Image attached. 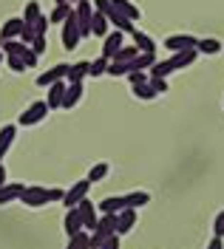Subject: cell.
<instances>
[{
    "label": "cell",
    "mask_w": 224,
    "mask_h": 249,
    "mask_svg": "<svg viewBox=\"0 0 224 249\" xmlns=\"http://www.w3.org/2000/svg\"><path fill=\"white\" fill-rule=\"evenodd\" d=\"M122 46H125V34H122V31H116V29L108 31V34L102 37V54H99V57H105V60L111 62V57H113V54H116Z\"/></svg>",
    "instance_id": "obj_6"
},
{
    "label": "cell",
    "mask_w": 224,
    "mask_h": 249,
    "mask_svg": "<svg viewBox=\"0 0 224 249\" xmlns=\"http://www.w3.org/2000/svg\"><path fill=\"white\" fill-rule=\"evenodd\" d=\"M40 15H43V12H40V3H37V0H29V3H26V9H23V23L34 26V20H37Z\"/></svg>",
    "instance_id": "obj_27"
},
{
    "label": "cell",
    "mask_w": 224,
    "mask_h": 249,
    "mask_svg": "<svg viewBox=\"0 0 224 249\" xmlns=\"http://www.w3.org/2000/svg\"><path fill=\"white\" fill-rule=\"evenodd\" d=\"M20 57H23V62H26V68H34V65H37V62H40V57H37V54H34L32 48H26V51H23V54H20Z\"/></svg>",
    "instance_id": "obj_40"
},
{
    "label": "cell",
    "mask_w": 224,
    "mask_h": 249,
    "mask_svg": "<svg viewBox=\"0 0 224 249\" xmlns=\"http://www.w3.org/2000/svg\"><path fill=\"white\" fill-rule=\"evenodd\" d=\"M80 29H77V17H74V9L68 12V17L63 20V48L65 51H74L80 46Z\"/></svg>",
    "instance_id": "obj_3"
},
{
    "label": "cell",
    "mask_w": 224,
    "mask_h": 249,
    "mask_svg": "<svg viewBox=\"0 0 224 249\" xmlns=\"http://www.w3.org/2000/svg\"><path fill=\"white\" fill-rule=\"evenodd\" d=\"M15 139H17V124H3L0 127V161L9 153V147L15 144Z\"/></svg>",
    "instance_id": "obj_16"
},
{
    "label": "cell",
    "mask_w": 224,
    "mask_h": 249,
    "mask_svg": "<svg viewBox=\"0 0 224 249\" xmlns=\"http://www.w3.org/2000/svg\"><path fill=\"white\" fill-rule=\"evenodd\" d=\"M48 26H51V23H48V17H46V15H40L37 20H34V34H43V37H46Z\"/></svg>",
    "instance_id": "obj_38"
},
{
    "label": "cell",
    "mask_w": 224,
    "mask_h": 249,
    "mask_svg": "<svg viewBox=\"0 0 224 249\" xmlns=\"http://www.w3.org/2000/svg\"><path fill=\"white\" fill-rule=\"evenodd\" d=\"M63 227H65V235H68V238H71V235H77V232L82 230V221H80V213H77V207H71V210L65 213Z\"/></svg>",
    "instance_id": "obj_20"
},
{
    "label": "cell",
    "mask_w": 224,
    "mask_h": 249,
    "mask_svg": "<svg viewBox=\"0 0 224 249\" xmlns=\"http://www.w3.org/2000/svg\"><path fill=\"white\" fill-rule=\"evenodd\" d=\"M6 184V167H3V161H0V187Z\"/></svg>",
    "instance_id": "obj_45"
},
{
    "label": "cell",
    "mask_w": 224,
    "mask_h": 249,
    "mask_svg": "<svg viewBox=\"0 0 224 249\" xmlns=\"http://www.w3.org/2000/svg\"><path fill=\"white\" fill-rule=\"evenodd\" d=\"M153 62H156V54H136V57L131 62H125V65H128V74H133V71H148ZM128 74H125V77H128Z\"/></svg>",
    "instance_id": "obj_19"
},
{
    "label": "cell",
    "mask_w": 224,
    "mask_h": 249,
    "mask_svg": "<svg viewBox=\"0 0 224 249\" xmlns=\"http://www.w3.org/2000/svg\"><path fill=\"white\" fill-rule=\"evenodd\" d=\"M128 82H131V88L133 85H145L148 82V71H133V74H128Z\"/></svg>",
    "instance_id": "obj_39"
},
{
    "label": "cell",
    "mask_w": 224,
    "mask_h": 249,
    "mask_svg": "<svg viewBox=\"0 0 224 249\" xmlns=\"http://www.w3.org/2000/svg\"><path fill=\"white\" fill-rule=\"evenodd\" d=\"M48 116V105H46V99H37V102H32L29 108L20 113V119H17V124L20 127H32V124H40L43 119Z\"/></svg>",
    "instance_id": "obj_1"
},
{
    "label": "cell",
    "mask_w": 224,
    "mask_h": 249,
    "mask_svg": "<svg viewBox=\"0 0 224 249\" xmlns=\"http://www.w3.org/2000/svg\"><path fill=\"white\" fill-rule=\"evenodd\" d=\"M96 210L102 215H116L119 210H125V196H108V198H102L96 204Z\"/></svg>",
    "instance_id": "obj_15"
},
{
    "label": "cell",
    "mask_w": 224,
    "mask_h": 249,
    "mask_svg": "<svg viewBox=\"0 0 224 249\" xmlns=\"http://www.w3.org/2000/svg\"><path fill=\"white\" fill-rule=\"evenodd\" d=\"M77 213H80V221H82V230L85 232H91L96 227V221H99V215H96V207L91 198H82L80 204H77Z\"/></svg>",
    "instance_id": "obj_7"
},
{
    "label": "cell",
    "mask_w": 224,
    "mask_h": 249,
    "mask_svg": "<svg viewBox=\"0 0 224 249\" xmlns=\"http://www.w3.org/2000/svg\"><path fill=\"white\" fill-rule=\"evenodd\" d=\"M213 235H216V238H224V210L213 218Z\"/></svg>",
    "instance_id": "obj_37"
},
{
    "label": "cell",
    "mask_w": 224,
    "mask_h": 249,
    "mask_svg": "<svg viewBox=\"0 0 224 249\" xmlns=\"http://www.w3.org/2000/svg\"><path fill=\"white\" fill-rule=\"evenodd\" d=\"M20 43H26V46H32L34 40V26H29V23H23V31H20V37H17Z\"/></svg>",
    "instance_id": "obj_36"
},
{
    "label": "cell",
    "mask_w": 224,
    "mask_h": 249,
    "mask_svg": "<svg viewBox=\"0 0 224 249\" xmlns=\"http://www.w3.org/2000/svg\"><path fill=\"white\" fill-rule=\"evenodd\" d=\"M196 51H199V57L205 54V57H213V54H219L222 51V43L219 40H213V37H205V40H199L196 43Z\"/></svg>",
    "instance_id": "obj_23"
},
{
    "label": "cell",
    "mask_w": 224,
    "mask_h": 249,
    "mask_svg": "<svg viewBox=\"0 0 224 249\" xmlns=\"http://www.w3.org/2000/svg\"><path fill=\"white\" fill-rule=\"evenodd\" d=\"M148 85H150L156 93H168V82H165V79H150L148 77Z\"/></svg>",
    "instance_id": "obj_41"
},
{
    "label": "cell",
    "mask_w": 224,
    "mask_h": 249,
    "mask_svg": "<svg viewBox=\"0 0 224 249\" xmlns=\"http://www.w3.org/2000/svg\"><path fill=\"white\" fill-rule=\"evenodd\" d=\"M131 37H133V46H136V51H139V54H156V40H153L150 34L133 29V31H131Z\"/></svg>",
    "instance_id": "obj_12"
},
{
    "label": "cell",
    "mask_w": 224,
    "mask_h": 249,
    "mask_svg": "<svg viewBox=\"0 0 224 249\" xmlns=\"http://www.w3.org/2000/svg\"><path fill=\"white\" fill-rule=\"evenodd\" d=\"M63 193L65 190H60V187H51V190H48V204L51 201H63Z\"/></svg>",
    "instance_id": "obj_43"
},
{
    "label": "cell",
    "mask_w": 224,
    "mask_h": 249,
    "mask_svg": "<svg viewBox=\"0 0 224 249\" xmlns=\"http://www.w3.org/2000/svg\"><path fill=\"white\" fill-rule=\"evenodd\" d=\"M205 249H224V241H222V238H216V235H213V238L207 241V247H205Z\"/></svg>",
    "instance_id": "obj_44"
},
{
    "label": "cell",
    "mask_w": 224,
    "mask_h": 249,
    "mask_svg": "<svg viewBox=\"0 0 224 249\" xmlns=\"http://www.w3.org/2000/svg\"><path fill=\"white\" fill-rule=\"evenodd\" d=\"M105 71H108V60H105V57H96L94 62H88V77H91V79L102 77Z\"/></svg>",
    "instance_id": "obj_29"
},
{
    "label": "cell",
    "mask_w": 224,
    "mask_h": 249,
    "mask_svg": "<svg viewBox=\"0 0 224 249\" xmlns=\"http://www.w3.org/2000/svg\"><path fill=\"white\" fill-rule=\"evenodd\" d=\"M99 249H119V235H111V238H105Z\"/></svg>",
    "instance_id": "obj_42"
},
{
    "label": "cell",
    "mask_w": 224,
    "mask_h": 249,
    "mask_svg": "<svg viewBox=\"0 0 224 249\" xmlns=\"http://www.w3.org/2000/svg\"><path fill=\"white\" fill-rule=\"evenodd\" d=\"M108 173H111V164H108V161H96L94 167L88 170V176H85V178H88L91 184H96V181H102Z\"/></svg>",
    "instance_id": "obj_26"
},
{
    "label": "cell",
    "mask_w": 224,
    "mask_h": 249,
    "mask_svg": "<svg viewBox=\"0 0 224 249\" xmlns=\"http://www.w3.org/2000/svg\"><path fill=\"white\" fill-rule=\"evenodd\" d=\"M91 6H94V12H96V15H102V17H111V15H113L111 0H94Z\"/></svg>",
    "instance_id": "obj_34"
},
{
    "label": "cell",
    "mask_w": 224,
    "mask_h": 249,
    "mask_svg": "<svg viewBox=\"0 0 224 249\" xmlns=\"http://www.w3.org/2000/svg\"><path fill=\"white\" fill-rule=\"evenodd\" d=\"M20 31H23V17H12V20L3 23V29H0V40H3V43H6V40H17Z\"/></svg>",
    "instance_id": "obj_17"
},
{
    "label": "cell",
    "mask_w": 224,
    "mask_h": 249,
    "mask_svg": "<svg viewBox=\"0 0 224 249\" xmlns=\"http://www.w3.org/2000/svg\"><path fill=\"white\" fill-rule=\"evenodd\" d=\"M111 31V23H108V17L96 15L94 12V20H91V37H105Z\"/></svg>",
    "instance_id": "obj_25"
},
{
    "label": "cell",
    "mask_w": 224,
    "mask_h": 249,
    "mask_svg": "<svg viewBox=\"0 0 224 249\" xmlns=\"http://www.w3.org/2000/svg\"><path fill=\"white\" fill-rule=\"evenodd\" d=\"M0 62H3V54H0Z\"/></svg>",
    "instance_id": "obj_48"
},
{
    "label": "cell",
    "mask_w": 224,
    "mask_h": 249,
    "mask_svg": "<svg viewBox=\"0 0 224 249\" xmlns=\"http://www.w3.org/2000/svg\"><path fill=\"white\" fill-rule=\"evenodd\" d=\"M65 74H68V65H65V62H60V65H51L48 71H43V74L34 79V82H37L40 88H48V85H54V82L65 79Z\"/></svg>",
    "instance_id": "obj_9"
},
{
    "label": "cell",
    "mask_w": 224,
    "mask_h": 249,
    "mask_svg": "<svg viewBox=\"0 0 224 249\" xmlns=\"http://www.w3.org/2000/svg\"><path fill=\"white\" fill-rule=\"evenodd\" d=\"M20 193H23V184H15V181L9 184V181H6V184L0 187V207H3V204H9V201H17V198H20Z\"/></svg>",
    "instance_id": "obj_22"
},
{
    "label": "cell",
    "mask_w": 224,
    "mask_h": 249,
    "mask_svg": "<svg viewBox=\"0 0 224 249\" xmlns=\"http://www.w3.org/2000/svg\"><path fill=\"white\" fill-rule=\"evenodd\" d=\"M136 54H139V51H136V46H122V48H119V51L111 57V62H131Z\"/></svg>",
    "instance_id": "obj_31"
},
{
    "label": "cell",
    "mask_w": 224,
    "mask_h": 249,
    "mask_svg": "<svg viewBox=\"0 0 224 249\" xmlns=\"http://www.w3.org/2000/svg\"><path fill=\"white\" fill-rule=\"evenodd\" d=\"M17 201H23L26 207H46L48 204V190L46 187H23V193H20V198Z\"/></svg>",
    "instance_id": "obj_5"
},
{
    "label": "cell",
    "mask_w": 224,
    "mask_h": 249,
    "mask_svg": "<svg viewBox=\"0 0 224 249\" xmlns=\"http://www.w3.org/2000/svg\"><path fill=\"white\" fill-rule=\"evenodd\" d=\"M196 37L193 34H170L168 40H165V48L170 51V54H179V51H187V48H196Z\"/></svg>",
    "instance_id": "obj_8"
},
{
    "label": "cell",
    "mask_w": 224,
    "mask_h": 249,
    "mask_svg": "<svg viewBox=\"0 0 224 249\" xmlns=\"http://www.w3.org/2000/svg\"><path fill=\"white\" fill-rule=\"evenodd\" d=\"M57 3H68V0H57Z\"/></svg>",
    "instance_id": "obj_47"
},
{
    "label": "cell",
    "mask_w": 224,
    "mask_h": 249,
    "mask_svg": "<svg viewBox=\"0 0 224 249\" xmlns=\"http://www.w3.org/2000/svg\"><path fill=\"white\" fill-rule=\"evenodd\" d=\"M65 249H91V247H88V232H85V230H80L77 235H71V238H68V247H65Z\"/></svg>",
    "instance_id": "obj_32"
},
{
    "label": "cell",
    "mask_w": 224,
    "mask_h": 249,
    "mask_svg": "<svg viewBox=\"0 0 224 249\" xmlns=\"http://www.w3.org/2000/svg\"><path fill=\"white\" fill-rule=\"evenodd\" d=\"M88 193H91V181H88V178H80L77 184H71V190H65L63 193L65 210H71V207H77L82 198H88Z\"/></svg>",
    "instance_id": "obj_4"
},
{
    "label": "cell",
    "mask_w": 224,
    "mask_h": 249,
    "mask_svg": "<svg viewBox=\"0 0 224 249\" xmlns=\"http://www.w3.org/2000/svg\"><path fill=\"white\" fill-rule=\"evenodd\" d=\"M71 9H74L71 3H57V6H54V12L48 15V23H63L65 17H68V12H71Z\"/></svg>",
    "instance_id": "obj_28"
},
{
    "label": "cell",
    "mask_w": 224,
    "mask_h": 249,
    "mask_svg": "<svg viewBox=\"0 0 224 249\" xmlns=\"http://www.w3.org/2000/svg\"><path fill=\"white\" fill-rule=\"evenodd\" d=\"M68 3H71V6H74V3H80V0H68Z\"/></svg>",
    "instance_id": "obj_46"
},
{
    "label": "cell",
    "mask_w": 224,
    "mask_h": 249,
    "mask_svg": "<svg viewBox=\"0 0 224 249\" xmlns=\"http://www.w3.org/2000/svg\"><path fill=\"white\" fill-rule=\"evenodd\" d=\"M133 96H136L139 102H150V99H156L159 93H156L150 85H148V82H145V85H133Z\"/></svg>",
    "instance_id": "obj_30"
},
{
    "label": "cell",
    "mask_w": 224,
    "mask_h": 249,
    "mask_svg": "<svg viewBox=\"0 0 224 249\" xmlns=\"http://www.w3.org/2000/svg\"><path fill=\"white\" fill-rule=\"evenodd\" d=\"M37 54V57H43L48 51V37H43V34H34V40H32V46H29Z\"/></svg>",
    "instance_id": "obj_33"
},
{
    "label": "cell",
    "mask_w": 224,
    "mask_h": 249,
    "mask_svg": "<svg viewBox=\"0 0 224 249\" xmlns=\"http://www.w3.org/2000/svg\"><path fill=\"white\" fill-rule=\"evenodd\" d=\"M0 46H3V40H0Z\"/></svg>",
    "instance_id": "obj_49"
},
{
    "label": "cell",
    "mask_w": 224,
    "mask_h": 249,
    "mask_svg": "<svg viewBox=\"0 0 224 249\" xmlns=\"http://www.w3.org/2000/svg\"><path fill=\"white\" fill-rule=\"evenodd\" d=\"M3 57H6V54H3ZM6 65H9V71H15V74H23V71H26L23 57H6Z\"/></svg>",
    "instance_id": "obj_35"
},
{
    "label": "cell",
    "mask_w": 224,
    "mask_h": 249,
    "mask_svg": "<svg viewBox=\"0 0 224 249\" xmlns=\"http://www.w3.org/2000/svg\"><path fill=\"white\" fill-rule=\"evenodd\" d=\"M74 17H77L80 37H91V20H94V6H91V0L74 3Z\"/></svg>",
    "instance_id": "obj_2"
},
{
    "label": "cell",
    "mask_w": 224,
    "mask_h": 249,
    "mask_svg": "<svg viewBox=\"0 0 224 249\" xmlns=\"http://www.w3.org/2000/svg\"><path fill=\"white\" fill-rule=\"evenodd\" d=\"M82 82H68L65 85V96H63V108L65 110H71V108H77L80 105V99H82Z\"/></svg>",
    "instance_id": "obj_13"
},
{
    "label": "cell",
    "mask_w": 224,
    "mask_h": 249,
    "mask_svg": "<svg viewBox=\"0 0 224 249\" xmlns=\"http://www.w3.org/2000/svg\"><path fill=\"white\" fill-rule=\"evenodd\" d=\"M82 79H88V62H74V65H68V74H65V82H82Z\"/></svg>",
    "instance_id": "obj_21"
},
{
    "label": "cell",
    "mask_w": 224,
    "mask_h": 249,
    "mask_svg": "<svg viewBox=\"0 0 224 249\" xmlns=\"http://www.w3.org/2000/svg\"><path fill=\"white\" fill-rule=\"evenodd\" d=\"M150 201V193H145V190H133V193H125V207H133V210H139L145 204Z\"/></svg>",
    "instance_id": "obj_24"
},
{
    "label": "cell",
    "mask_w": 224,
    "mask_h": 249,
    "mask_svg": "<svg viewBox=\"0 0 224 249\" xmlns=\"http://www.w3.org/2000/svg\"><path fill=\"white\" fill-rule=\"evenodd\" d=\"M111 6L119 12L122 17H128L131 23H136L139 17H142V12H139V6H133L131 0H111Z\"/></svg>",
    "instance_id": "obj_18"
},
{
    "label": "cell",
    "mask_w": 224,
    "mask_h": 249,
    "mask_svg": "<svg viewBox=\"0 0 224 249\" xmlns=\"http://www.w3.org/2000/svg\"><path fill=\"white\" fill-rule=\"evenodd\" d=\"M65 79H60V82H54V85H48V99H46V105L48 110H54V108H63V96H65Z\"/></svg>",
    "instance_id": "obj_14"
},
{
    "label": "cell",
    "mask_w": 224,
    "mask_h": 249,
    "mask_svg": "<svg viewBox=\"0 0 224 249\" xmlns=\"http://www.w3.org/2000/svg\"><path fill=\"white\" fill-rule=\"evenodd\" d=\"M196 60H199V51H196V48H187V51H179V54H170V57H168V62H170L173 71H182V68L193 65Z\"/></svg>",
    "instance_id": "obj_11"
},
{
    "label": "cell",
    "mask_w": 224,
    "mask_h": 249,
    "mask_svg": "<svg viewBox=\"0 0 224 249\" xmlns=\"http://www.w3.org/2000/svg\"><path fill=\"white\" fill-rule=\"evenodd\" d=\"M136 218H139V213H136L133 207L119 210V213H116V235H128L131 230H133V224H136Z\"/></svg>",
    "instance_id": "obj_10"
}]
</instances>
